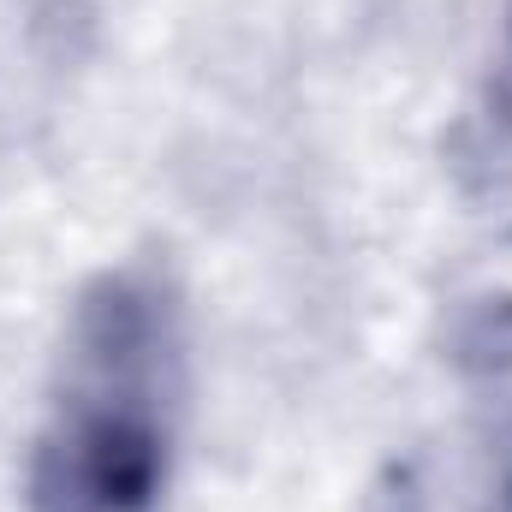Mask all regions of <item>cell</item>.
Returning <instances> with one entry per match:
<instances>
[{
  "instance_id": "cell-2",
  "label": "cell",
  "mask_w": 512,
  "mask_h": 512,
  "mask_svg": "<svg viewBox=\"0 0 512 512\" xmlns=\"http://www.w3.org/2000/svg\"><path fill=\"white\" fill-rule=\"evenodd\" d=\"M459 376L477 435V512H512V304L489 298L459 328Z\"/></svg>"
},
{
  "instance_id": "cell-1",
  "label": "cell",
  "mask_w": 512,
  "mask_h": 512,
  "mask_svg": "<svg viewBox=\"0 0 512 512\" xmlns=\"http://www.w3.org/2000/svg\"><path fill=\"white\" fill-rule=\"evenodd\" d=\"M185 429V316L155 268H102L66 316L24 447V512H161Z\"/></svg>"
}]
</instances>
